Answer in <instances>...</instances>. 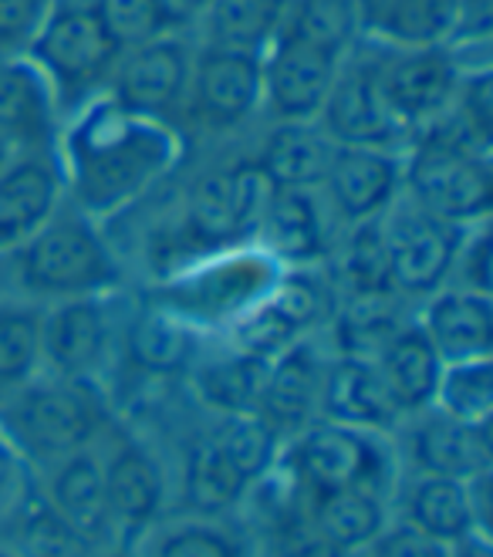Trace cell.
Here are the masks:
<instances>
[{"instance_id":"1","label":"cell","mask_w":493,"mask_h":557,"mask_svg":"<svg viewBox=\"0 0 493 557\" xmlns=\"http://www.w3.org/2000/svg\"><path fill=\"white\" fill-rule=\"evenodd\" d=\"M54 156L69 203L106 223L167 183L183 162L180 125L98 95L61 122Z\"/></svg>"},{"instance_id":"2","label":"cell","mask_w":493,"mask_h":557,"mask_svg":"<svg viewBox=\"0 0 493 557\" xmlns=\"http://www.w3.org/2000/svg\"><path fill=\"white\" fill-rule=\"evenodd\" d=\"M0 264H8L14 298L35 305L119 294L125 281L122 260L102 234V223L69 200L41 231L0 257Z\"/></svg>"},{"instance_id":"3","label":"cell","mask_w":493,"mask_h":557,"mask_svg":"<svg viewBox=\"0 0 493 557\" xmlns=\"http://www.w3.org/2000/svg\"><path fill=\"white\" fill-rule=\"evenodd\" d=\"M0 433L21 456L58 463L106 436L109 409L95 382L41 372L0 399Z\"/></svg>"},{"instance_id":"4","label":"cell","mask_w":493,"mask_h":557,"mask_svg":"<svg viewBox=\"0 0 493 557\" xmlns=\"http://www.w3.org/2000/svg\"><path fill=\"white\" fill-rule=\"evenodd\" d=\"M281 264L260 247H230L173 268L156 287V305L189 321L196 332L226 327L268 298L281 277Z\"/></svg>"},{"instance_id":"5","label":"cell","mask_w":493,"mask_h":557,"mask_svg":"<svg viewBox=\"0 0 493 557\" xmlns=\"http://www.w3.org/2000/svg\"><path fill=\"white\" fill-rule=\"evenodd\" d=\"M24 58L48 82L64 122L91 98L109 91L122 48L91 0H58Z\"/></svg>"},{"instance_id":"6","label":"cell","mask_w":493,"mask_h":557,"mask_svg":"<svg viewBox=\"0 0 493 557\" xmlns=\"http://www.w3.org/2000/svg\"><path fill=\"white\" fill-rule=\"evenodd\" d=\"M403 200L456 226H473L490 220V152L456 143L436 125L422 128L403 149Z\"/></svg>"},{"instance_id":"7","label":"cell","mask_w":493,"mask_h":557,"mask_svg":"<svg viewBox=\"0 0 493 557\" xmlns=\"http://www.w3.org/2000/svg\"><path fill=\"white\" fill-rule=\"evenodd\" d=\"M278 470L305 494L369 490L389 500L396 490V456L385 443V433L352 430L328 419H315L281 446Z\"/></svg>"},{"instance_id":"8","label":"cell","mask_w":493,"mask_h":557,"mask_svg":"<svg viewBox=\"0 0 493 557\" xmlns=\"http://www.w3.org/2000/svg\"><path fill=\"white\" fill-rule=\"evenodd\" d=\"M271 183L254 159L207 173L183 203V234L204 253L254 244L257 223L271 200Z\"/></svg>"},{"instance_id":"9","label":"cell","mask_w":493,"mask_h":557,"mask_svg":"<svg viewBox=\"0 0 493 557\" xmlns=\"http://www.w3.org/2000/svg\"><path fill=\"white\" fill-rule=\"evenodd\" d=\"M372 51H375V78L385 106L409 136H419L422 128L436 125L449 112L456 88L467 75L449 45H426V48L372 45Z\"/></svg>"},{"instance_id":"10","label":"cell","mask_w":493,"mask_h":557,"mask_svg":"<svg viewBox=\"0 0 493 557\" xmlns=\"http://www.w3.org/2000/svg\"><path fill=\"white\" fill-rule=\"evenodd\" d=\"M467 226L440 220L403 200L382 216L392 287L406 301H422L449 284V271Z\"/></svg>"},{"instance_id":"11","label":"cell","mask_w":493,"mask_h":557,"mask_svg":"<svg viewBox=\"0 0 493 557\" xmlns=\"http://www.w3.org/2000/svg\"><path fill=\"white\" fill-rule=\"evenodd\" d=\"M345 58L278 30L260 54V115L268 122H318Z\"/></svg>"},{"instance_id":"12","label":"cell","mask_w":493,"mask_h":557,"mask_svg":"<svg viewBox=\"0 0 493 557\" xmlns=\"http://www.w3.org/2000/svg\"><path fill=\"white\" fill-rule=\"evenodd\" d=\"M318 125L335 146H369L403 152L409 146V133L399 119L389 112L379 78H375V51L361 41L338 69L332 95L318 115Z\"/></svg>"},{"instance_id":"13","label":"cell","mask_w":493,"mask_h":557,"mask_svg":"<svg viewBox=\"0 0 493 557\" xmlns=\"http://www.w3.org/2000/svg\"><path fill=\"white\" fill-rule=\"evenodd\" d=\"M196 41L189 30H176L159 41L128 48L119 58V69L109 82V91L119 106L162 122H180L189 95Z\"/></svg>"},{"instance_id":"14","label":"cell","mask_w":493,"mask_h":557,"mask_svg":"<svg viewBox=\"0 0 493 557\" xmlns=\"http://www.w3.org/2000/svg\"><path fill=\"white\" fill-rule=\"evenodd\" d=\"M119 294H98V298H69L41 305V362L45 372L61 379L98 382L109 366L119 314Z\"/></svg>"},{"instance_id":"15","label":"cell","mask_w":493,"mask_h":557,"mask_svg":"<svg viewBox=\"0 0 493 557\" xmlns=\"http://www.w3.org/2000/svg\"><path fill=\"white\" fill-rule=\"evenodd\" d=\"M186 119L207 133H241L260 115V54L196 45Z\"/></svg>"},{"instance_id":"16","label":"cell","mask_w":493,"mask_h":557,"mask_svg":"<svg viewBox=\"0 0 493 557\" xmlns=\"http://www.w3.org/2000/svg\"><path fill=\"white\" fill-rule=\"evenodd\" d=\"M321 196L342 231L355 223L382 220L403 196V152L335 146Z\"/></svg>"},{"instance_id":"17","label":"cell","mask_w":493,"mask_h":557,"mask_svg":"<svg viewBox=\"0 0 493 557\" xmlns=\"http://www.w3.org/2000/svg\"><path fill=\"white\" fill-rule=\"evenodd\" d=\"M338 231L321 189H271L254 247L271 253L281 268H321L332 257Z\"/></svg>"},{"instance_id":"18","label":"cell","mask_w":493,"mask_h":557,"mask_svg":"<svg viewBox=\"0 0 493 557\" xmlns=\"http://www.w3.org/2000/svg\"><path fill=\"white\" fill-rule=\"evenodd\" d=\"M69 200L54 149L11 152L0 170V257L21 247Z\"/></svg>"},{"instance_id":"19","label":"cell","mask_w":493,"mask_h":557,"mask_svg":"<svg viewBox=\"0 0 493 557\" xmlns=\"http://www.w3.org/2000/svg\"><path fill=\"white\" fill-rule=\"evenodd\" d=\"M98 460L115 537L128 541L146 534L167 507V476L152 449L133 436H119L106 453H98Z\"/></svg>"},{"instance_id":"20","label":"cell","mask_w":493,"mask_h":557,"mask_svg":"<svg viewBox=\"0 0 493 557\" xmlns=\"http://www.w3.org/2000/svg\"><path fill=\"white\" fill-rule=\"evenodd\" d=\"M324 366L328 351L318 335H305L271 358L257 416L281 436V443L294 440L305 425L318 419Z\"/></svg>"},{"instance_id":"21","label":"cell","mask_w":493,"mask_h":557,"mask_svg":"<svg viewBox=\"0 0 493 557\" xmlns=\"http://www.w3.org/2000/svg\"><path fill=\"white\" fill-rule=\"evenodd\" d=\"M416 324L430 338L443 366L490 358L493 351V301L467 287H440L419 301Z\"/></svg>"},{"instance_id":"22","label":"cell","mask_w":493,"mask_h":557,"mask_svg":"<svg viewBox=\"0 0 493 557\" xmlns=\"http://www.w3.org/2000/svg\"><path fill=\"white\" fill-rule=\"evenodd\" d=\"M318 419L352 425V430H369V433H392L403 422L375 369V358L332 355V351H328V366L321 379Z\"/></svg>"},{"instance_id":"23","label":"cell","mask_w":493,"mask_h":557,"mask_svg":"<svg viewBox=\"0 0 493 557\" xmlns=\"http://www.w3.org/2000/svg\"><path fill=\"white\" fill-rule=\"evenodd\" d=\"M41 490H45L48 504L58 510V517L69 523L72 534L91 554L102 550L115 537L112 517H109V500H106L102 460H98L95 446L51 463Z\"/></svg>"},{"instance_id":"24","label":"cell","mask_w":493,"mask_h":557,"mask_svg":"<svg viewBox=\"0 0 493 557\" xmlns=\"http://www.w3.org/2000/svg\"><path fill=\"white\" fill-rule=\"evenodd\" d=\"M406 449L416 473L449 480H470L477 473H486L493 460L490 425L459 422L440 409L412 416Z\"/></svg>"},{"instance_id":"25","label":"cell","mask_w":493,"mask_h":557,"mask_svg":"<svg viewBox=\"0 0 493 557\" xmlns=\"http://www.w3.org/2000/svg\"><path fill=\"white\" fill-rule=\"evenodd\" d=\"M61 112L41 72L21 58H0V143L11 152L54 149Z\"/></svg>"},{"instance_id":"26","label":"cell","mask_w":493,"mask_h":557,"mask_svg":"<svg viewBox=\"0 0 493 557\" xmlns=\"http://www.w3.org/2000/svg\"><path fill=\"white\" fill-rule=\"evenodd\" d=\"M294 497H298V507L321 534V541L335 547L342 557H358L392 520L389 500L369 494V490H318V494H305V490L294 486Z\"/></svg>"},{"instance_id":"27","label":"cell","mask_w":493,"mask_h":557,"mask_svg":"<svg viewBox=\"0 0 493 557\" xmlns=\"http://www.w3.org/2000/svg\"><path fill=\"white\" fill-rule=\"evenodd\" d=\"M335 143L318 122H271L250 156L274 189H321Z\"/></svg>"},{"instance_id":"28","label":"cell","mask_w":493,"mask_h":557,"mask_svg":"<svg viewBox=\"0 0 493 557\" xmlns=\"http://www.w3.org/2000/svg\"><path fill=\"white\" fill-rule=\"evenodd\" d=\"M361 41L379 48L446 45L456 30L459 0H355Z\"/></svg>"},{"instance_id":"29","label":"cell","mask_w":493,"mask_h":557,"mask_svg":"<svg viewBox=\"0 0 493 557\" xmlns=\"http://www.w3.org/2000/svg\"><path fill=\"white\" fill-rule=\"evenodd\" d=\"M375 369L385 382L392 406H396L403 419H412L426 409H433L443 362L433 351L430 338L422 335L416 318H409L399 332L382 345V351L375 355Z\"/></svg>"},{"instance_id":"30","label":"cell","mask_w":493,"mask_h":557,"mask_svg":"<svg viewBox=\"0 0 493 557\" xmlns=\"http://www.w3.org/2000/svg\"><path fill=\"white\" fill-rule=\"evenodd\" d=\"M271 358L241 351L230 345L226 355L213 358H196L189 375L193 396L200 399L213 416H237V412H257L260 396H264V382H268Z\"/></svg>"},{"instance_id":"31","label":"cell","mask_w":493,"mask_h":557,"mask_svg":"<svg viewBox=\"0 0 493 557\" xmlns=\"http://www.w3.org/2000/svg\"><path fill=\"white\" fill-rule=\"evenodd\" d=\"M247 476L226 460V453L217 446L210 430L196 433L183 453L180 467V494L183 507L193 517H226L234 513L247 494H250Z\"/></svg>"},{"instance_id":"32","label":"cell","mask_w":493,"mask_h":557,"mask_svg":"<svg viewBox=\"0 0 493 557\" xmlns=\"http://www.w3.org/2000/svg\"><path fill=\"white\" fill-rule=\"evenodd\" d=\"M125 348L149 375H186L200 358V332L180 314L149 301L139 314L125 321Z\"/></svg>"},{"instance_id":"33","label":"cell","mask_w":493,"mask_h":557,"mask_svg":"<svg viewBox=\"0 0 493 557\" xmlns=\"http://www.w3.org/2000/svg\"><path fill=\"white\" fill-rule=\"evenodd\" d=\"M287 0H207L193 17L189 35L196 45L264 54L284 21Z\"/></svg>"},{"instance_id":"34","label":"cell","mask_w":493,"mask_h":557,"mask_svg":"<svg viewBox=\"0 0 493 557\" xmlns=\"http://www.w3.org/2000/svg\"><path fill=\"white\" fill-rule=\"evenodd\" d=\"M406 321V298L399 294H361V298H338L321 332H328L332 355L375 358Z\"/></svg>"},{"instance_id":"35","label":"cell","mask_w":493,"mask_h":557,"mask_svg":"<svg viewBox=\"0 0 493 557\" xmlns=\"http://www.w3.org/2000/svg\"><path fill=\"white\" fill-rule=\"evenodd\" d=\"M399 520L443 544L473 534L477 520L467 497V480L416 473L399 497Z\"/></svg>"},{"instance_id":"36","label":"cell","mask_w":493,"mask_h":557,"mask_svg":"<svg viewBox=\"0 0 493 557\" xmlns=\"http://www.w3.org/2000/svg\"><path fill=\"white\" fill-rule=\"evenodd\" d=\"M332 281L338 287V298H361V294H396L389 271V250L382 220L355 223L338 231V240L332 247Z\"/></svg>"},{"instance_id":"37","label":"cell","mask_w":493,"mask_h":557,"mask_svg":"<svg viewBox=\"0 0 493 557\" xmlns=\"http://www.w3.org/2000/svg\"><path fill=\"white\" fill-rule=\"evenodd\" d=\"M11 520V554L14 557H88L91 550L72 534V528L48 504L45 490L24 486L17 504L8 510Z\"/></svg>"},{"instance_id":"38","label":"cell","mask_w":493,"mask_h":557,"mask_svg":"<svg viewBox=\"0 0 493 557\" xmlns=\"http://www.w3.org/2000/svg\"><path fill=\"white\" fill-rule=\"evenodd\" d=\"M41 372V305L0 298V399Z\"/></svg>"},{"instance_id":"39","label":"cell","mask_w":493,"mask_h":557,"mask_svg":"<svg viewBox=\"0 0 493 557\" xmlns=\"http://www.w3.org/2000/svg\"><path fill=\"white\" fill-rule=\"evenodd\" d=\"M281 30L342 58L361 45L355 0H287Z\"/></svg>"},{"instance_id":"40","label":"cell","mask_w":493,"mask_h":557,"mask_svg":"<svg viewBox=\"0 0 493 557\" xmlns=\"http://www.w3.org/2000/svg\"><path fill=\"white\" fill-rule=\"evenodd\" d=\"M207 430L217 440V446L226 453V460L247 476L250 486H257L281 460L284 443L257 412L213 416V422L207 425Z\"/></svg>"},{"instance_id":"41","label":"cell","mask_w":493,"mask_h":557,"mask_svg":"<svg viewBox=\"0 0 493 557\" xmlns=\"http://www.w3.org/2000/svg\"><path fill=\"white\" fill-rule=\"evenodd\" d=\"M122 51L189 30L170 0H91Z\"/></svg>"},{"instance_id":"42","label":"cell","mask_w":493,"mask_h":557,"mask_svg":"<svg viewBox=\"0 0 493 557\" xmlns=\"http://www.w3.org/2000/svg\"><path fill=\"white\" fill-rule=\"evenodd\" d=\"M433 409L459 422L490 425V416H493V362L490 358L443 366Z\"/></svg>"},{"instance_id":"43","label":"cell","mask_w":493,"mask_h":557,"mask_svg":"<svg viewBox=\"0 0 493 557\" xmlns=\"http://www.w3.org/2000/svg\"><path fill=\"white\" fill-rule=\"evenodd\" d=\"M146 557H247L244 537L223 517H186L162 528Z\"/></svg>"},{"instance_id":"44","label":"cell","mask_w":493,"mask_h":557,"mask_svg":"<svg viewBox=\"0 0 493 557\" xmlns=\"http://www.w3.org/2000/svg\"><path fill=\"white\" fill-rule=\"evenodd\" d=\"M449 284L477 290V294H493V234H490V220L473 223L464 231V240H459L453 271H449Z\"/></svg>"},{"instance_id":"45","label":"cell","mask_w":493,"mask_h":557,"mask_svg":"<svg viewBox=\"0 0 493 557\" xmlns=\"http://www.w3.org/2000/svg\"><path fill=\"white\" fill-rule=\"evenodd\" d=\"M58 0H0V58L27 54Z\"/></svg>"},{"instance_id":"46","label":"cell","mask_w":493,"mask_h":557,"mask_svg":"<svg viewBox=\"0 0 493 557\" xmlns=\"http://www.w3.org/2000/svg\"><path fill=\"white\" fill-rule=\"evenodd\" d=\"M361 554L366 557H449V544L409 528L403 520H389L385 531Z\"/></svg>"},{"instance_id":"47","label":"cell","mask_w":493,"mask_h":557,"mask_svg":"<svg viewBox=\"0 0 493 557\" xmlns=\"http://www.w3.org/2000/svg\"><path fill=\"white\" fill-rule=\"evenodd\" d=\"M24 456L11 446V440L0 433V520L8 517V510L17 504L24 494Z\"/></svg>"},{"instance_id":"48","label":"cell","mask_w":493,"mask_h":557,"mask_svg":"<svg viewBox=\"0 0 493 557\" xmlns=\"http://www.w3.org/2000/svg\"><path fill=\"white\" fill-rule=\"evenodd\" d=\"M449 557H493V547H490V534H467L449 544Z\"/></svg>"},{"instance_id":"49","label":"cell","mask_w":493,"mask_h":557,"mask_svg":"<svg viewBox=\"0 0 493 557\" xmlns=\"http://www.w3.org/2000/svg\"><path fill=\"white\" fill-rule=\"evenodd\" d=\"M170 4L176 8V14H180V17L186 21V27H189V24H193V17L207 8V0H170Z\"/></svg>"},{"instance_id":"50","label":"cell","mask_w":493,"mask_h":557,"mask_svg":"<svg viewBox=\"0 0 493 557\" xmlns=\"http://www.w3.org/2000/svg\"><path fill=\"white\" fill-rule=\"evenodd\" d=\"M88 557H128V554H122V550H95Z\"/></svg>"},{"instance_id":"51","label":"cell","mask_w":493,"mask_h":557,"mask_svg":"<svg viewBox=\"0 0 493 557\" xmlns=\"http://www.w3.org/2000/svg\"><path fill=\"white\" fill-rule=\"evenodd\" d=\"M8 159H11V149H8L4 143H0V170H4V166H8Z\"/></svg>"},{"instance_id":"52","label":"cell","mask_w":493,"mask_h":557,"mask_svg":"<svg viewBox=\"0 0 493 557\" xmlns=\"http://www.w3.org/2000/svg\"><path fill=\"white\" fill-rule=\"evenodd\" d=\"M0 557H14V554H11L8 547H0Z\"/></svg>"}]
</instances>
